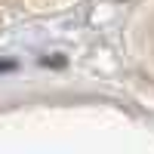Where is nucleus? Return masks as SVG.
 <instances>
[{
    "label": "nucleus",
    "instance_id": "obj_1",
    "mask_svg": "<svg viewBox=\"0 0 154 154\" xmlns=\"http://www.w3.org/2000/svg\"><path fill=\"white\" fill-rule=\"evenodd\" d=\"M0 71H12V62H0Z\"/></svg>",
    "mask_w": 154,
    "mask_h": 154
}]
</instances>
